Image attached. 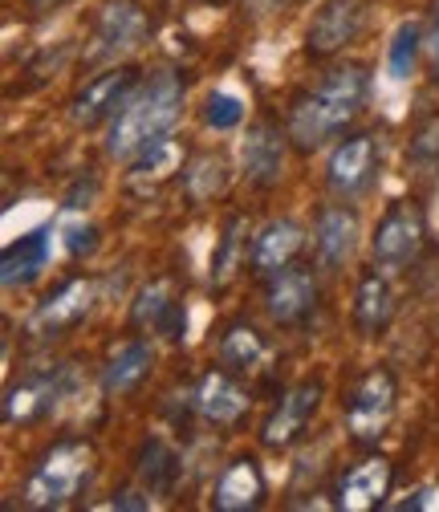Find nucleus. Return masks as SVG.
I'll use <instances>...</instances> for the list:
<instances>
[{
	"instance_id": "obj_24",
	"label": "nucleus",
	"mask_w": 439,
	"mask_h": 512,
	"mask_svg": "<svg viewBox=\"0 0 439 512\" xmlns=\"http://www.w3.org/2000/svg\"><path fill=\"white\" fill-rule=\"evenodd\" d=\"M135 472H139V480H143V488H147V492H155V496H167V492H175L183 464H179L175 447H171L167 439H159V435H147V439L139 443Z\"/></svg>"
},
{
	"instance_id": "obj_28",
	"label": "nucleus",
	"mask_w": 439,
	"mask_h": 512,
	"mask_svg": "<svg viewBox=\"0 0 439 512\" xmlns=\"http://www.w3.org/2000/svg\"><path fill=\"white\" fill-rule=\"evenodd\" d=\"M240 232H244V216H232L220 232V244L212 252V281L224 285L236 273V252H240Z\"/></svg>"
},
{
	"instance_id": "obj_36",
	"label": "nucleus",
	"mask_w": 439,
	"mask_h": 512,
	"mask_svg": "<svg viewBox=\"0 0 439 512\" xmlns=\"http://www.w3.org/2000/svg\"><path fill=\"white\" fill-rule=\"evenodd\" d=\"M293 5H301V0H293Z\"/></svg>"
},
{
	"instance_id": "obj_9",
	"label": "nucleus",
	"mask_w": 439,
	"mask_h": 512,
	"mask_svg": "<svg viewBox=\"0 0 439 512\" xmlns=\"http://www.w3.org/2000/svg\"><path fill=\"white\" fill-rule=\"evenodd\" d=\"M322 395H326L322 378H301L297 387H289L277 399V407L261 423V443L269 447V452H289L293 443L305 439L313 415H318V407H322Z\"/></svg>"
},
{
	"instance_id": "obj_15",
	"label": "nucleus",
	"mask_w": 439,
	"mask_h": 512,
	"mask_svg": "<svg viewBox=\"0 0 439 512\" xmlns=\"http://www.w3.org/2000/svg\"><path fill=\"white\" fill-rule=\"evenodd\" d=\"M285 139H289V131H281L273 118H261V122L248 126V135L240 143V163H244V175L253 187L269 191V187L281 183V175H285Z\"/></svg>"
},
{
	"instance_id": "obj_1",
	"label": "nucleus",
	"mask_w": 439,
	"mask_h": 512,
	"mask_svg": "<svg viewBox=\"0 0 439 512\" xmlns=\"http://www.w3.org/2000/svg\"><path fill=\"white\" fill-rule=\"evenodd\" d=\"M366 98H370V70L366 66H358V61L330 66L313 86L297 90L289 110H285V131H289L293 147L301 155H313L330 139H338L362 114Z\"/></svg>"
},
{
	"instance_id": "obj_32",
	"label": "nucleus",
	"mask_w": 439,
	"mask_h": 512,
	"mask_svg": "<svg viewBox=\"0 0 439 512\" xmlns=\"http://www.w3.org/2000/svg\"><path fill=\"white\" fill-rule=\"evenodd\" d=\"M423 53H427V66H431V74L439 78V0L431 5L427 21H423Z\"/></svg>"
},
{
	"instance_id": "obj_30",
	"label": "nucleus",
	"mask_w": 439,
	"mask_h": 512,
	"mask_svg": "<svg viewBox=\"0 0 439 512\" xmlns=\"http://www.w3.org/2000/svg\"><path fill=\"white\" fill-rule=\"evenodd\" d=\"M204 122L212 131H232V126L244 122V102L236 94H224V90H212L208 102H204Z\"/></svg>"
},
{
	"instance_id": "obj_23",
	"label": "nucleus",
	"mask_w": 439,
	"mask_h": 512,
	"mask_svg": "<svg viewBox=\"0 0 439 512\" xmlns=\"http://www.w3.org/2000/svg\"><path fill=\"white\" fill-rule=\"evenodd\" d=\"M49 244H53V228L41 224L5 248V261H0V281H5V289H25L41 277V269L49 265Z\"/></svg>"
},
{
	"instance_id": "obj_35",
	"label": "nucleus",
	"mask_w": 439,
	"mask_h": 512,
	"mask_svg": "<svg viewBox=\"0 0 439 512\" xmlns=\"http://www.w3.org/2000/svg\"><path fill=\"white\" fill-rule=\"evenodd\" d=\"M204 5H216V9H224V5H232V0H204Z\"/></svg>"
},
{
	"instance_id": "obj_11",
	"label": "nucleus",
	"mask_w": 439,
	"mask_h": 512,
	"mask_svg": "<svg viewBox=\"0 0 439 512\" xmlns=\"http://www.w3.org/2000/svg\"><path fill=\"white\" fill-rule=\"evenodd\" d=\"M151 37V21L135 0H110L94 21V45L86 49V61H118L135 53Z\"/></svg>"
},
{
	"instance_id": "obj_8",
	"label": "nucleus",
	"mask_w": 439,
	"mask_h": 512,
	"mask_svg": "<svg viewBox=\"0 0 439 512\" xmlns=\"http://www.w3.org/2000/svg\"><path fill=\"white\" fill-rule=\"evenodd\" d=\"M139 82H143V70H135V66H110V70L94 74L70 102L74 126L94 131L102 122H114V114L127 106V98L139 90Z\"/></svg>"
},
{
	"instance_id": "obj_22",
	"label": "nucleus",
	"mask_w": 439,
	"mask_h": 512,
	"mask_svg": "<svg viewBox=\"0 0 439 512\" xmlns=\"http://www.w3.org/2000/svg\"><path fill=\"white\" fill-rule=\"evenodd\" d=\"M155 370V346L147 338H127L102 366V395H131Z\"/></svg>"
},
{
	"instance_id": "obj_7",
	"label": "nucleus",
	"mask_w": 439,
	"mask_h": 512,
	"mask_svg": "<svg viewBox=\"0 0 439 512\" xmlns=\"http://www.w3.org/2000/svg\"><path fill=\"white\" fill-rule=\"evenodd\" d=\"M379 175H383V135L379 131L346 135L334 147L330 163H326V183H330L334 196L346 200V204L362 200L366 191L379 183Z\"/></svg>"
},
{
	"instance_id": "obj_31",
	"label": "nucleus",
	"mask_w": 439,
	"mask_h": 512,
	"mask_svg": "<svg viewBox=\"0 0 439 512\" xmlns=\"http://www.w3.org/2000/svg\"><path fill=\"white\" fill-rule=\"evenodd\" d=\"M66 248H70V256H90L94 248H98V228L94 224H86V220H78V224H70L66 228Z\"/></svg>"
},
{
	"instance_id": "obj_2",
	"label": "nucleus",
	"mask_w": 439,
	"mask_h": 512,
	"mask_svg": "<svg viewBox=\"0 0 439 512\" xmlns=\"http://www.w3.org/2000/svg\"><path fill=\"white\" fill-rule=\"evenodd\" d=\"M187 86L175 70H155L139 82L106 131V155L118 163H135L151 147H163L183 118Z\"/></svg>"
},
{
	"instance_id": "obj_16",
	"label": "nucleus",
	"mask_w": 439,
	"mask_h": 512,
	"mask_svg": "<svg viewBox=\"0 0 439 512\" xmlns=\"http://www.w3.org/2000/svg\"><path fill=\"white\" fill-rule=\"evenodd\" d=\"M395 484V468L383 456H370L354 468H346L334 484V508L342 512H370V508H383Z\"/></svg>"
},
{
	"instance_id": "obj_19",
	"label": "nucleus",
	"mask_w": 439,
	"mask_h": 512,
	"mask_svg": "<svg viewBox=\"0 0 439 512\" xmlns=\"http://www.w3.org/2000/svg\"><path fill=\"white\" fill-rule=\"evenodd\" d=\"M305 248V228L297 220H269L253 244H248V269H253V277H273L277 269L293 265L297 252Z\"/></svg>"
},
{
	"instance_id": "obj_21",
	"label": "nucleus",
	"mask_w": 439,
	"mask_h": 512,
	"mask_svg": "<svg viewBox=\"0 0 439 512\" xmlns=\"http://www.w3.org/2000/svg\"><path fill=\"white\" fill-rule=\"evenodd\" d=\"M196 411H200V419H208L216 427H232L244 419L248 395L228 370H208L196 387Z\"/></svg>"
},
{
	"instance_id": "obj_17",
	"label": "nucleus",
	"mask_w": 439,
	"mask_h": 512,
	"mask_svg": "<svg viewBox=\"0 0 439 512\" xmlns=\"http://www.w3.org/2000/svg\"><path fill=\"white\" fill-rule=\"evenodd\" d=\"M358 248V212L354 204H330L318 212V224H313V256H318L322 269H342Z\"/></svg>"
},
{
	"instance_id": "obj_5",
	"label": "nucleus",
	"mask_w": 439,
	"mask_h": 512,
	"mask_svg": "<svg viewBox=\"0 0 439 512\" xmlns=\"http://www.w3.org/2000/svg\"><path fill=\"white\" fill-rule=\"evenodd\" d=\"M427 244V216L415 200H391L370 236V265L387 277L407 273Z\"/></svg>"
},
{
	"instance_id": "obj_14",
	"label": "nucleus",
	"mask_w": 439,
	"mask_h": 512,
	"mask_svg": "<svg viewBox=\"0 0 439 512\" xmlns=\"http://www.w3.org/2000/svg\"><path fill=\"white\" fill-rule=\"evenodd\" d=\"M135 330L159 334L163 342H183L187 338V301L175 289L171 277H155L151 285L139 289L135 309H131Z\"/></svg>"
},
{
	"instance_id": "obj_20",
	"label": "nucleus",
	"mask_w": 439,
	"mask_h": 512,
	"mask_svg": "<svg viewBox=\"0 0 439 512\" xmlns=\"http://www.w3.org/2000/svg\"><path fill=\"white\" fill-rule=\"evenodd\" d=\"M395 317V289L383 269H366L354 289V326L362 338H379Z\"/></svg>"
},
{
	"instance_id": "obj_29",
	"label": "nucleus",
	"mask_w": 439,
	"mask_h": 512,
	"mask_svg": "<svg viewBox=\"0 0 439 512\" xmlns=\"http://www.w3.org/2000/svg\"><path fill=\"white\" fill-rule=\"evenodd\" d=\"M407 159L419 167V171H435L439 167V114H427L419 122V131L407 147Z\"/></svg>"
},
{
	"instance_id": "obj_25",
	"label": "nucleus",
	"mask_w": 439,
	"mask_h": 512,
	"mask_svg": "<svg viewBox=\"0 0 439 512\" xmlns=\"http://www.w3.org/2000/svg\"><path fill=\"white\" fill-rule=\"evenodd\" d=\"M269 346H265V334L253 326V322H232L224 334H220V366L228 374H253L261 362H265Z\"/></svg>"
},
{
	"instance_id": "obj_18",
	"label": "nucleus",
	"mask_w": 439,
	"mask_h": 512,
	"mask_svg": "<svg viewBox=\"0 0 439 512\" xmlns=\"http://www.w3.org/2000/svg\"><path fill=\"white\" fill-rule=\"evenodd\" d=\"M265 496H269V480H265L261 460L257 456H236L220 472V480L212 488V508H220V512H253V508L265 504Z\"/></svg>"
},
{
	"instance_id": "obj_12",
	"label": "nucleus",
	"mask_w": 439,
	"mask_h": 512,
	"mask_svg": "<svg viewBox=\"0 0 439 512\" xmlns=\"http://www.w3.org/2000/svg\"><path fill=\"white\" fill-rule=\"evenodd\" d=\"M322 301L318 277H313L309 265H285L273 277H265V309L277 326H305L313 309Z\"/></svg>"
},
{
	"instance_id": "obj_3",
	"label": "nucleus",
	"mask_w": 439,
	"mask_h": 512,
	"mask_svg": "<svg viewBox=\"0 0 439 512\" xmlns=\"http://www.w3.org/2000/svg\"><path fill=\"white\" fill-rule=\"evenodd\" d=\"M94 476H98L94 443L90 439H57L33 464V472L21 488V504L25 508H66L90 492Z\"/></svg>"
},
{
	"instance_id": "obj_6",
	"label": "nucleus",
	"mask_w": 439,
	"mask_h": 512,
	"mask_svg": "<svg viewBox=\"0 0 439 512\" xmlns=\"http://www.w3.org/2000/svg\"><path fill=\"white\" fill-rule=\"evenodd\" d=\"M78 391V374L74 366H41L29 370L21 382L5 391V423L9 427H33L45 423L66 407V399Z\"/></svg>"
},
{
	"instance_id": "obj_10",
	"label": "nucleus",
	"mask_w": 439,
	"mask_h": 512,
	"mask_svg": "<svg viewBox=\"0 0 439 512\" xmlns=\"http://www.w3.org/2000/svg\"><path fill=\"white\" fill-rule=\"evenodd\" d=\"M94 297H98V289H94L90 277H70V281H61V285L33 309V317H29V334H33L37 342H53V338H61V334H70L74 326H82L86 317H90Z\"/></svg>"
},
{
	"instance_id": "obj_33",
	"label": "nucleus",
	"mask_w": 439,
	"mask_h": 512,
	"mask_svg": "<svg viewBox=\"0 0 439 512\" xmlns=\"http://www.w3.org/2000/svg\"><path fill=\"white\" fill-rule=\"evenodd\" d=\"M102 508H135V512H143V508H151V500L139 496V492H114V500H106Z\"/></svg>"
},
{
	"instance_id": "obj_34",
	"label": "nucleus",
	"mask_w": 439,
	"mask_h": 512,
	"mask_svg": "<svg viewBox=\"0 0 439 512\" xmlns=\"http://www.w3.org/2000/svg\"><path fill=\"white\" fill-rule=\"evenodd\" d=\"M61 5H70V0H29V9L45 13V9H61Z\"/></svg>"
},
{
	"instance_id": "obj_13",
	"label": "nucleus",
	"mask_w": 439,
	"mask_h": 512,
	"mask_svg": "<svg viewBox=\"0 0 439 512\" xmlns=\"http://www.w3.org/2000/svg\"><path fill=\"white\" fill-rule=\"evenodd\" d=\"M362 25H366V0H326L305 29V57L330 61L334 53L358 41Z\"/></svg>"
},
{
	"instance_id": "obj_4",
	"label": "nucleus",
	"mask_w": 439,
	"mask_h": 512,
	"mask_svg": "<svg viewBox=\"0 0 439 512\" xmlns=\"http://www.w3.org/2000/svg\"><path fill=\"white\" fill-rule=\"evenodd\" d=\"M399 407V382L387 366H374L358 374L342 395V419L354 443H379Z\"/></svg>"
},
{
	"instance_id": "obj_26",
	"label": "nucleus",
	"mask_w": 439,
	"mask_h": 512,
	"mask_svg": "<svg viewBox=\"0 0 439 512\" xmlns=\"http://www.w3.org/2000/svg\"><path fill=\"white\" fill-rule=\"evenodd\" d=\"M419 57H423V25L403 21L395 29L391 45H387V74L395 82H407L415 74V66H419Z\"/></svg>"
},
{
	"instance_id": "obj_27",
	"label": "nucleus",
	"mask_w": 439,
	"mask_h": 512,
	"mask_svg": "<svg viewBox=\"0 0 439 512\" xmlns=\"http://www.w3.org/2000/svg\"><path fill=\"white\" fill-rule=\"evenodd\" d=\"M187 183V196L192 200H212L228 187V159L224 155H200L192 167L183 171Z\"/></svg>"
}]
</instances>
